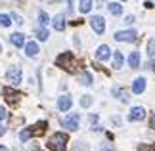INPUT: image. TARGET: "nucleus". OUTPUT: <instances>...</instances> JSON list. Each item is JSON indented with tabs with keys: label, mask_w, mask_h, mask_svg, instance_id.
<instances>
[{
	"label": "nucleus",
	"mask_w": 155,
	"mask_h": 151,
	"mask_svg": "<svg viewBox=\"0 0 155 151\" xmlns=\"http://www.w3.org/2000/svg\"><path fill=\"white\" fill-rule=\"evenodd\" d=\"M151 128L155 130V117H151Z\"/></svg>",
	"instance_id": "nucleus-34"
},
{
	"label": "nucleus",
	"mask_w": 155,
	"mask_h": 151,
	"mask_svg": "<svg viewBox=\"0 0 155 151\" xmlns=\"http://www.w3.org/2000/svg\"><path fill=\"white\" fill-rule=\"evenodd\" d=\"M107 8H109V11H111L113 15H121L123 14V6L119 4V2H109V4H107Z\"/></svg>",
	"instance_id": "nucleus-14"
},
{
	"label": "nucleus",
	"mask_w": 155,
	"mask_h": 151,
	"mask_svg": "<svg viewBox=\"0 0 155 151\" xmlns=\"http://www.w3.org/2000/svg\"><path fill=\"white\" fill-rule=\"evenodd\" d=\"M151 71L155 73V61H151Z\"/></svg>",
	"instance_id": "nucleus-35"
},
{
	"label": "nucleus",
	"mask_w": 155,
	"mask_h": 151,
	"mask_svg": "<svg viewBox=\"0 0 155 151\" xmlns=\"http://www.w3.org/2000/svg\"><path fill=\"white\" fill-rule=\"evenodd\" d=\"M38 21H40V25H46V23L50 21V17L46 11H38Z\"/></svg>",
	"instance_id": "nucleus-22"
},
{
	"label": "nucleus",
	"mask_w": 155,
	"mask_h": 151,
	"mask_svg": "<svg viewBox=\"0 0 155 151\" xmlns=\"http://www.w3.org/2000/svg\"><path fill=\"white\" fill-rule=\"evenodd\" d=\"M4 96H6V100L8 101H17V98H19V92H15V90H10V88H6L4 90Z\"/></svg>",
	"instance_id": "nucleus-16"
},
{
	"label": "nucleus",
	"mask_w": 155,
	"mask_h": 151,
	"mask_svg": "<svg viewBox=\"0 0 155 151\" xmlns=\"http://www.w3.org/2000/svg\"><path fill=\"white\" fill-rule=\"evenodd\" d=\"M0 52H2V46H0Z\"/></svg>",
	"instance_id": "nucleus-38"
},
{
	"label": "nucleus",
	"mask_w": 155,
	"mask_h": 151,
	"mask_svg": "<svg viewBox=\"0 0 155 151\" xmlns=\"http://www.w3.org/2000/svg\"><path fill=\"white\" fill-rule=\"evenodd\" d=\"M81 105H82V107H90V105H92V96H82Z\"/></svg>",
	"instance_id": "nucleus-24"
},
{
	"label": "nucleus",
	"mask_w": 155,
	"mask_h": 151,
	"mask_svg": "<svg viewBox=\"0 0 155 151\" xmlns=\"http://www.w3.org/2000/svg\"><path fill=\"white\" fill-rule=\"evenodd\" d=\"M113 96H119V100L128 101V94H127V92H123V90H119V88H113Z\"/></svg>",
	"instance_id": "nucleus-20"
},
{
	"label": "nucleus",
	"mask_w": 155,
	"mask_h": 151,
	"mask_svg": "<svg viewBox=\"0 0 155 151\" xmlns=\"http://www.w3.org/2000/svg\"><path fill=\"white\" fill-rule=\"evenodd\" d=\"M10 40H12V44H14V46H17V48L25 44V37H23L21 33H14V34L10 37Z\"/></svg>",
	"instance_id": "nucleus-13"
},
{
	"label": "nucleus",
	"mask_w": 155,
	"mask_h": 151,
	"mask_svg": "<svg viewBox=\"0 0 155 151\" xmlns=\"http://www.w3.org/2000/svg\"><path fill=\"white\" fill-rule=\"evenodd\" d=\"M113 63H115V69H121L123 67V54L121 52L113 54Z\"/></svg>",
	"instance_id": "nucleus-19"
},
{
	"label": "nucleus",
	"mask_w": 155,
	"mask_h": 151,
	"mask_svg": "<svg viewBox=\"0 0 155 151\" xmlns=\"http://www.w3.org/2000/svg\"><path fill=\"white\" fill-rule=\"evenodd\" d=\"M61 126L67 130H77L79 128V115H69V117L61 119Z\"/></svg>",
	"instance_id": "nucleus-5"
},
{
	"label": "nucleus",
	"mask_w": 155,
	"mask_h": 151,
	"mask_svg": "<svg viewBox=\"0 0 155 151\" xmlns=\"http://www.w3.org/2000/svg\"><path fill=\"white\" fill-rule=\"evenodd\" d=\"M48 2H59V0H48Z\"/></svg>",
	"instance_id": "nucleus-37"
},
{
	"label": "nucleus",
	"mask_w": 155,
	"mask_h": 151,
	"mask_svg": "<svg viewBox=\"0 0 155 151\" xmlns=\"http://www.w3.org/2000/svg\"><path fill=\"white\" fill-rule=\"evenodd\" d=\"M71 103H73V101H71V96H61V98L58 100V109L59 111H67V109H71Z\"/></svg>",
	"instance_id": "nucleus-8"
},
{
	"label": "nucleus",
	"mask_w": 155,
	"mask_h": 151,
	"mask_svg": "<svg viewBox=\"0 0 155 151\" xmlns=\"http://www.w3.org/2000/svg\"><path fill=\"white\" fill-rule=\"evenodd\" d=\"M79 82L84 84V86H90V84H92V75H90V73H82V75L79 77Z\"/></svg>",
	"instance_id": "nucleus-18"
},
{
	"label": "nucleus",
	"mask_w": 155,
	"mask_h": 151,
	"mask_svg": "<svg viewBox=\"0 0 155 151\" xmlns=\"http://www.w3.org/2000/svg\"><path fill=\"white\" fill-rule=\"evenodd\" d=\"M2 119H6V109H4V107H0V120H2Z\"/></svg>",
	"instance_id": "nucleus-31"
},
{
	"label": "nucleus",
	"mask_w": 155,
	"mask_h": 151,
	"mask_svg": "<svg viewBox=\"0 0 155 151\" xmlns=\"http://www.w3.org/2000/svg\"><path fill=\"white\" fill-rule=\"evenodd\" d=\"M54 29H56V31H63V29H65L63 15H56V17H54Z\"/></svg>",
	"instance_id": "nucleus-15"
},
{
	"label": "nucleus",
	"mask_w": 155,
	"mask_h": 151,
	"mask_svg": "<svg viewBox=\"0 0 155 151\" xmlns=\"http://www.w3.org/2000/svg\"><path fill=\"white\" fill-rule=\"evenodd\" d=\"M48 147L52 151H65V147H67V134H63V132L54 134L48 140Z\"/></svg>",
	"instance_id": "nucleus-1"
},
{
	"label": "nucleus",
	"mask_w": 155,
	"mask_h": 151,
	"mask_svg": "<svg viewBox=\"0 0 155 151\" xmlns=\"http://www.w3.org/2000/svg\"><path fill=\"white\" fill-rule=\"evenodd\" d=\"M37 37H38V40H46V38H48V31H46V29H38Z\"/></svg>",
	"instance_id": "nucleus-26"
},
{
	"label": "nucleus",
	"mask_w": 155,
	"mask_h": 151,
	"mask_svg": "<svg viewBox=\"0 0 155 151\" xmlns=\"http://www.w3.org/2000/svg\"><path fill=\"white\" fill-rule=\"evenodd\" d=\"M44 128H46V123L42 120V123H38L37 126H35V134H42V132H44Z\"/></svg>",
	"instance_id": "nucleus-27"
},
{
	"label": "nucleus",
	"mask_w": 155,
	"mask_h": 151,
	"mask_svg": "<svg viewBox=\"0 0 155 151\" xmlns=\"http://www.w3.org/2000/svg\"><path fill=\"white\" fill-rule=\"evenodd\" d=\"M136 37H138L136 31H119V33H115V40H119V42H136Z\"/></svg>",
	"instance_id": "nucleus-4"
},
{
	"label": "nucleus",
	"mask_w": 155,
	"mask_h": 151,
	"mask_svg": "<svg viewBox=\"0 0 155 151\" xmlns=\"http://www.w3.org/2000/svg\"><path fill=\"white\" fill-rule=\"evenodd\" d=\"M144 90H146V78H142V77L136 78L134 84H132V92H134V94H142Z\"/></svg>",
	"instance_id": "nucleus-11"
},
{
	"label": "nucleus",
	"mask_w": 155,
	"mask_h": 151,
	"mask_svg": "<svg viewBox=\"0 0 155 151\" xmlns=\"http://www.w3.org/2000/svg\"><path fill=\"white\" fill-rule=\"evenodd\" d=\"M12 17H14V19H15V23H17V25H21V23H23V21H21V17H19V15H12Z\"/></svg>",
	"instance_id": "nucleus-32"
},
{
	"label": "nucleus",
	"mask_w": 155,
	"mask_h": 151,
	"mask_svg": "<svg viewBox=\"0 0 155 151\" xmlns=\"http://www.w3.org/2000/svg\"><path fill=\"white\" fill-rule=\"evenodd\" d=\"M12 19V17L10 15H6V14H0V25H4V27H10V21Z\"/></svg>",
	"instance_id": "nucleus-23"
},
{
	"label": "nucleus",
	"mask_w": 155,
	"mask_h": 151,
	"mask_svg": "<svg viewBox=\"0 0 155 151\" xmlns=\"http://www.w3.org/2000/svg\"><path fill=\"white\" fill-rule=\"evenodd\" d=\"M90 25H92V29H94L98 34H102V33L105 31V21H104L102 15H94L92 19H90Z\"/></svg>",
	"instance_id": "nucleus-6"
},
{
	"label": "nucleus",
	"mask_w": 155,
	"mask_h": 151,
	"mask_svg": "<svg viewBox=\"0 0 155 151\" xmlns=\"http://www.w3.org/2000/svg\"><path fill=\"white\" fill-rule=\"evenodd\" d=\"M6 77H8V82L10 84H19L21 82V67H17V65L10 67L8 73H6Z\"/></svg>",
	"instance_id": "nucleus-3"
},
{
	"label": "nucleus",
	"mask_w": 155,
	"mask_h": 151,
	"mask_svg": "<svg viewBox=\"0 0 155 151\" xmlns=\"http://www.w3.org/2000/svg\"><path fill=\"white\" fill-rule=\"evenodd\" d=\"M147 54H150V57L155 56V40H153V38L147 42Z\"/></svg>",
	"instance_id": "nucleus-25"
},
{
	"label": "nucleus",
	"mask_w": 155,
	"mask_h": 151,
	"mask_svg": "<svg viewBox=\"0 0 155 151\" xmlns=\"http://www.w3.org/2000/svg\"><path fill=\"white\" fill-rule=\"evenodd\" d=\"M146 117V109L144 107H132L128 113V120H142Z\"/></svg>",
	"instance_id": "nucleus-7"
},
{
	"label": "nucleus",
	"mask_w": 155,
	"mask_h": 151,
	"mask_svg": "<svg viewBox=\"0 0 155 151\" xmlns=\"http://www.w3.org/2000/svg\"><path fill=\"white\" fill-rule=\"evenodd\" d=\"M109 54H111V50H109V46H100L98 48V52H96V57L100 59V61H105V59H109Z\"/></svg>",
	"instance_id": "nucleus-9"
},
{
	"label": "nucleus",
	"mask_w": 155,
	"mask_h": 151,
	"mask_svg": "<svg viewBox=\"0 0 155 151\" xmlns=\"http://www.w3.org/2000/svg\"><path fill=\"white\" fill-rule=\"evenodd\" d=\"M128 65H130L132 69H138V67H140V54H138V52H132V54L128 56Z\"/></svg>",
	"instance_id": "nucleus-12"
},
{
	"label": "nucleus",
	"mask_w": 155,
	"mask_h": 151,
	"mask_svg": "<svg viewBox=\"0 0 155 151\" xmlns=\"http://www.w3.org/2000/svg\"><path fill=\"white\" fill-rule=\"evenodd\" d=\"M121 2H124V0H121Z\"/></svg>",
	"instance_id": "nucleus-39"
},
{
	"label": "nucleus",
	"mask_w": 155,
	"mask_h": 151,
	"mask_svg": "<svg viewBox=\"0 0 155 151\" xmlns=\"http://www.w3.org/2000/svg\"><path fill=\"white\" fill-rule=\"evenodd\" d=\"M25 54L29 57L38 56V44H37V42H27V44H25Z\"/></svg>",
	"instance_id": "nucleus-10"
},
{
	"label": "nucleus",
	"mask_w": 155,
	"mask_h": 151,
	"mask_svg": "<svg viewBox=\"0 0 155 151\" xmlns=\"http://www.w3.org/2000/svg\"><path fill=\"white\" fill-rule=\"evenodd\" d=\"M79 10L82 11V14L90 11L92 10V0H81V2H79Z\"/></svg>",
	"instance_id": "nucleus-17"
},
{
	"label": "nucleus",
	"mask_w": 155,
	"mask_h": 151,
	"mask_svg": "<svg viewBox=\"0 0 155 151\" xmlns=\"http://www.w3.org/2000/svg\"><path fill=\"white\" fill-rule=\"evenodd\" d=\"M140 151H155V146H147V143H144V146H140Z\"/></svg>",
	"instance_id": "nucleus-29"
},
{
	"label": "nucleus",
	"mask_w": 155,
	"mask_h": 151,
	"mask_svg": "<svg viewBox=\"0 0 155 151\" xmlns=\"http://www.w3.org/2000/svg\"><path fill=\"white\" fill-rule=\"evenodd\" d=\"M31 136H33V130H21V132H19V140H21V142H27Z\"/></svg>",
	"instance_id": "nucleus-21"
},
{
	"label": "nucleus",
	"mask_w": 155,
	"mask_h": 151,
	"mask_svg": "<svg viewBox=\"0 0 155 151\" xmlns=\"http://www.w3.org/2000/svg\"><path fill=\"white\" fill-rule=\"evenodd\" d=\"M4 134H6V128H4L2 124H0V136H4Z\"/></svg>",
	"instance_id": "nucleus-33"
},
{
	"label": "nucleus",
	"mask_w": 155,
	"mask_h": 151,
	"mask_svg": "<svg viewBox=\"0 0 155 151\" xmlns=\"http://www.w3.org/2000/svg\"><path fill=\"white\" fill-rule=\"evenodd\" d=\"M124 23H127V25H132V23H134V15H127V19H124Z\"/></svg>",
	"instance_id": "nucleus-30"
},
{
	"label": "nucleus",
	"mask_w": 155,
	"mask_h": 151,
	"mask_svg": "<svg viewBox=\"0 0 155 151\" xmlns=\"http://www.w3.org/2000/svg\"><path fill=\"white\" fill-rule=\"evenodd\" d=\"M0 151H8V147H4V146H0Z\"/></svg>",
	"instance_id": "nucleus-36"
},
{
	"label": "nucleus",
	"mask_w": 155,
	"mask_h": 151,
	"mask_svg": "<svg viewBox=\"0 0 155 151\" xmlns=\"http://www.w3.org/2000/svg\"><path fill=\"white\" fill-rule=\"evenodd\" d=\"M100 151H115V146H113V143H102Z\"/></svg>",
	"instance_id": "nucleus-28"
},
{
	"label": "nucleus",
	"mask_w": 155,
	"mask_h": 151,
	"mask_svg": "<svg viewBox=\"0 0 155 151\" xmlns=\"http://www.w3.org/2000/svg\"><path fill=\"white\" fill-rule=\"evenodd\" d=\"M56 63L59 65V67L67 69V71H73L75 69L73 67V54H71V52H65V54H61V56H58Z\"/></svg>",
	"instance_id": "nucleus-2"
}]
</instances>
